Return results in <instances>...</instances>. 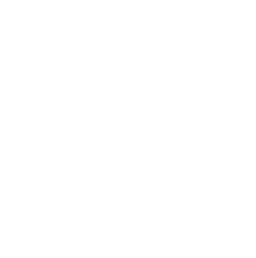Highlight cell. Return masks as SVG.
Returning <instances> with one entry per match:
<instances>
[]
</instances>
